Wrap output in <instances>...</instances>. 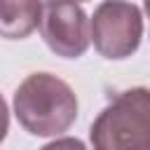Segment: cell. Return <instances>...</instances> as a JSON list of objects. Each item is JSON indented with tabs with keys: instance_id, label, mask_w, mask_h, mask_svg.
I'll return each instance as SVG.
<instances>
[{
	"instance_id": "3",
	"label": "cell",
	"mask_w": 150,
	"mask_h": 150,
	"mask_svg": "<svg viewBox=\"0 0 150 150\" xmlns=\"http://www.w3.org/2000/svg\"><path fill=\"white\" fill-rule=\"evenodd\" d=\"M143 38V14L129 0H103L91 14V42L103 59L122 61L136 54Z\"/></svg>"
},
{
	"instance_id": "5",
	"label": "cell",
	"mask_w": 150,
	"mask_h": 150,
	"mask_svg": "<svg viewBox=\"0 0 150 150\" xmlns=\"http://www.w3.org/2000/svg\"><path fill=\"white\" fill-rule=\"evenodd\" d=\"M42 0H0V33L7 40H23L42 19Z\"/></svg>"
},
{
	"instance_id": "4",
	"label": "cell",
	"mask_w": 150,
	"mask_h": 150,
	"mask_svg": "<svg viewBox=\"0 0 150 150\" xmlns=\"http://www.w3.org/2000/svg\"><path fill=\"white\" fill-rule=\"evenodd\" d=\"M40 35L61 59H80L91 42V19L75 0H45Z\"/></svg>"
},
{
	"instance_id": "6",
	"label": "cell",
	"mask_w": 150,
	"mask_h": 150,
	"mask_svg": "<svg viewBox=\"0 0 150 150\" xmlns=\"http://www.w3.org/2000/svg\"><path fill=\"white\" fill-rule=\"evenodd\" d=\"M145 14H148V19H150V0H145Z\"/></svg>"
},
{
	"instance_id": "7",
	"label": "cell",
	"mask_w": 150,
	"mask_h": 150,
	"mask_svg": "<svg viewBox=\"0 0 150 150\" xmlns=\"http://www.w3.org/2000/svg\"><path fill=\"white\" fill-rule=\"evenodd\" d=\"M75 2H87V0H75Z\"/></svg>"
},
{
	"instance_id": "2",
	"label": "cell",
	"mask_w": 150,
	"mask_h": 150,
	"mask_svg": "<svg viewBox=\"0 0 150 150\" xmlns=\"http://www.w3.org/2000/svg\"><path fill=\"white\" fill-rule=\"evenodd\" d=\"M89 141L98 150H150V89L120 91L96 115Z\"/></svg>"
},
{
	"instance_id": "1",
	"label": "cell",
	"mask_w": 150,
	"mask_h": 150,
	"mask_svg": "<svg viewBox=\"0 0 150 150\" xmlns=\"http://www.w3.org/2000/svg\"><path fill=\"white\" fill-rule=\"evenodd\" d=\"M14 117L40 138L66 134L77 120V96L70 84L52 73H30L14 91Z\"/></svg>"
}]
</instances>
